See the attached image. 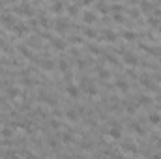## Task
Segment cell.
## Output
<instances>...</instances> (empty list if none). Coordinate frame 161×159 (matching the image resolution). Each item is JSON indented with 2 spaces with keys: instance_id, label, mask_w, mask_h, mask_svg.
I'll return each mask as SVG.
<instances>
[{
  "instance_id": "29",
  "label": "cell",
  "mask_w": 161,
  "mask_h": 159,
  "mask_svg": "<svg viewBox=\"0 0 161 159\" xmlns=\"http://www.w3.org/2000/svg\"><path fill=\"white\" fill-rule=\"evenodd\" d=\"M124 38H126V39H133L135 34H133V32H124Z\"/></svg>"
},
{
  "instance_id": "24",
  "label": "cell",
  "mask_w": 161,
  "mask_h": 159,
  "mask_svg": "<svg viewBox=\"0 0 161 159\" xmlns=\"http://www.w3.org/2000/svg\"><path fill=\"white\" fill-rule=\"evenodd\" d=\"M133 131H137L139 135H144V129H143V127L139 125V124H133Z\"/></svg>"
},
{
  "instance_id": "23",
  "label": "cell",
  "mask_w": 161,
  "mask_h": 159,
  "mask_svg": "<svg viewBox=\"0 0 161 159\" xmlns=\"http://www.w3.org/2000/svg\"><path fill=\"white\" fill-rule=\"evenodd\" d=\"M99 77L107 81V79H109V77H111V73H109V71H107V69H99Z\"/></svg>"
},
{
  "instance_id": "7",
  "label": "cell",
  "mask_w": 161,
  "mask_h": 159,
  "mask_svg": "<svg viewBox=\"0 0 161 159\" xmlns=\"http://www.w3.org/2000/svg\"><path fill=\"white\" fill-rule=\"evenodd\" d=\"M13 28H15V34H17V36H25L26 30H28V26H26L25 23H15Z\"/></svg>"
},
{
  "instance_id": "20",
  "label": "cell",
  "mask_w": 161,
  "mask_h": 159,
  "mask_svg": "<svg viewBox=\"0 0 161 159\" xmlns=\"http://www.w3.org/2000/svg\"><path fill=\"white\" fill-rule=\"evenodd\" d=\"M68 9H69V15H79V6H68Z\"/></svg>"
},
{
  "instance_id": "15",
  "label": "cell",
  "mask_w": 161,
  "mask_h": 159,
  "mask_svg": "<svg viewBox=\"0 0 161 159\" xmlns=\"http://www.w3.org/2000/svg\"><path fill=\"white\" fill-rule=\"evenodd\" d=\"M103 38L109 39V41H114V39H116V34H114V32H111V30H105V32H103Z\"/></svg>"
},
{
  "instance_id": "12",
  "label": "cell",
  "mask_w": 161,
  "mask_h": 159,
  "mask_svg": "<svg viewBox=\"0 0 161 159\" xmlns=\"http://www.w3.org/2000/svg\"><path fill=\"white\" fill-rule=\"evenodd\" d=\"M64 8H66V4H62V2H55V4L51 6V9H52L55 13H62V9H64Z\"/></svg>"
},
{
  "instance_id": "14",
  "label": "cell",
  "mask_w": 161,
  "mask_h": 159,
  "mask_svg": "<svg viewBox=\"0 0 161 159\" xmlns=\"http://www.w3.org/2000/svg\"><path fill=\"white\" fill-rule=\"evenodd\" d=\"M148 120H150V124H156L157 125V124H161V116L159 114H150Z\"/></svg>"
},
{
  "instance_id": "13",
  "label": "cell",
  "mask_w": 161,
  "mask_h": 159,
  "mask_svg": "<svg viewBox=\"0 0 161 159\" xmlns=\"http://www.w3.org/2000/svg\"><path fill=\"white\" fill-rule=\"evenodd\" d=\"M38 23L41 25V26H45V28H49L51 26V21L45 17V15H39V19H38Z\"/></svg>"
},
{
  "instance_id": "3",
  "label": "cell",
  "mask_w": 161,
  "mask_h": 159,
  "mask_svg": "<svg viewBox=\"0 0 161 159\" xmlns=\"http://www.w3.org/2000/svg\"><path fill=\"white\" fill-rule=\"evenodd\" d=\"M109 137H111V139H114V141H120V139H122L120 127H118V125H112L111 129H109Z\"/></svg>"
},
{
  "instance_id": "16",
  "label": "cell",
  "mask_w": 161,
  "mask_h": 159,
  "mask_svg": "<svg viewBox=\"0 0 161 159\" xmlns=\"http://www.w3.org/2000/svg\"><path fill=\"white\" fill-rule=\"evenodd\" d=\"M58 68H60V71H62V73H66V71L69 69V64H68L66 60H60V62H58Z\"/></svg>"
},
{
  "instance_id": "17",
  "label": "cell",
  "mask_w": 161,
  "mask_h": 159,
  "mask_svg": "<svg viewBox=\"0 0 161 159\" xmlns=\"http://www.w3.org/2000/svg\"><path fill=\"white\" fill-rule=\"evenodd\" d=\"M116 86L120 88L122 92H126L127 88H129V86H127V82H126V81H122V79H118V81H116Z\"/></svg>"
},
{
  "instance_id": "36",
  "label": "cell",
  "mask_w": 161,
  "mask_h": 159,
  "mask_svg": "<svg viewBox=\"0 0 161 159\" xmlns=\"http://www.w3.org/2000/svg\"><path fill=\"white\" fill-rule=\"evenodd\" d=\"M77 159H86V157H77Z\"/></svg>"
},
{
  "instance_id": "27",
  "label": "cell",
  "mask_w": 161,
  "mask_h": 159,
  "mask_svg": "<svg viewBox=\"0 0 161 159\" xmlns=\"http://www.w3.org/2000/svg\"><path fill=\"white\" fill-rule=\"evenodd\" d=\"M2 137L9 139V137H12V129H2Z\"/></svg>"
},
{
  "instance_id": "6",
  "label": "cell",
  "mask_w": 161,
  "mask_h": 159,
  "mask_svg": "<svg viewBox=\"0 0 161 159\" xmlns=\"http://www.w3.org/2000/svg\"><path fill=\"white\" fill-rule=\"evenodd\" d=\"M124 62L127 64V66H137V56H133L131 52H124Z\"/></svg>"
},
{
  "instance_id": "22",
  "label": "cell",
  "mask_w": 161,
  "mask_h": 159,
  "mask_svg": "<svg viewBox=\"0 0 161 159\" xmlns=\"http://www.w3.org/2000/svg\"><path fill=\"white\" fill-rule=\"evenodd\" d=\"M86 92H88L90 95H94V94H98V90H96V86H94V82H90V84H88V88H86Z\"/></svg>"
},
{
  "instance_id": "18",
  "label": "cell",
  "mask_w": 161,
  "mask_h": 159,
  "mask_svg": "<svg viewBox=\"0 0 161 159\" xmlns=\"http://www.w3.org/2000/svg\"><path fill=\"white\" fill-rule=\"evenodd\" d=\"M39 66L49 71V69H52V62H51V60H41V62H39Z\"/></svg>"
},
{
  "instance_id": "2",
  "label": "cell",
  "mask_w": 161,
  "mask_h": 159,
  "mask_svg": "<svg viewBox=\"0 0 161 159\" xmlns=\"http://www.w3.org/2000/svg\"><path fill=\"white\" fill-rule=\"evenodd\" d=\"M39 101H43V103L51 105V107H55V105H56V99H55V98H51V95L45 94V92H39Z\"/></svg>"
},
{
  "instance_id": "8",
  "label": "cell",
  "mask_w": 161,
  "mask_h": 159,
  "mask_svg": "<svg viewBox=\"0 0 161 159\" xmlns=\"http://www.w3.org/2000/svg\"><path fill=\"white\" fill-rule=\"evenodd\" d=\"M137 101H139V105H141V107H146V105H152V98H148V95H144V94H141L137 98Z\"/></svg>"
},
{
  "instance_id": "35",
  "label": "cell",
  "mask_w": 161,
  "mask_h": 159,
  "mask_svg": "<svg viewBox=\"0 0 161 159\" xmlns=\"http://www.w3.org/2000/svg\"><path fill=\"white\" fill-rule=\"evenodd\" d=\"M157 146H159V148H161V139H159V141H157Z\"/></svg>"
},
{
  "instance_id": "31",
  "label": "cell",
  "mask_w": 161,
  "mask_h": 159,
  "mask_svg": "<svg viewBox=\"0 0 161 159\" xmlns=\"http://www.w3.org/2000/svg\"><path fill=\"white\" fill-rule=\"evenodd\" d=\"M90 52H92V55H99L101 51H99L98 47H94V45H90Z\"/></svg>"
},
{
  "instance_id": "9",
  "label": "cell",
  "mask_w": 161,
  "mask_h": 159,
  "mask_svg": "<svg viewBox=\"0 0 161 159\" xmlns=\"http://www.w3.org/2000/svg\"><path fill=\"white\" fill-rule=\"evenodd\" d=\"M68 26H69V23H68L66 19H58V21H56V25H55V28H56L58 32H64Z\"/></svg>"
},
{
  "instance_id": "10",
  "label": "cell",
  "mask_w": 161,
  "mask_h": 159,
  "mask_svg": "<svg viewBox=\"0 0 161 159\" xmlns=\"http://www.w3.org/2000/svg\"><path fill=\"white\" fill-rule=\"evenodd\" d=\"M2 23H4L6 26H9V28H13V26H15V21H13L12 15H2Z\"/></svg>"
},
{
  "instance_id": "21",
  "label": "cell",
  "mask_w": 161,
  "mask_h": 159,
  "mask_svg": "<svg viewBox=\"0 0 161 159\" xmlns=\"http://www.w3.org/2000/svg\"><path fill=\"white\" fill-rule=\"evenodd\" d=\"M8 95L13 99V98H17V95H19V90H17V88H9V90H8Z\"/></svg>"
},
{
  "instance_id": "25",
  "label": "cell",
  "mask_w": 161,
  "mask_h": 159,
  "mask_svg": "<svg viewBox=\"0 0 161 159\" xmlns=\"http://www.w3.org/2000/svg\"><path fill=\"white\" fill-rule=\"evenodd\" d=\"M84 36H88V38H96V30L86 28V30H84Z\"/></svg>"
},
{
  "instance_id": "30",
  "label": "cell",
  "mask_w": 161,
  "mask_h": 159,
  "mask_svg": "<svg viewBox=\"0 0 161 159\" xmlns=\"http://www.w3.org/2000/svg\"><path fill=\"white\" fill-rule=\"evenodd\" d=\"M62 141H66V142H71V141H73V137H71L69 133H68V135H62Z\"/></svg>"
},
{
  "instance_id": "19",
  "label": "cell",
  "mask_w": 161,
  "mask_h": 159,
  "mask_svg": "<svg viewBox=\"0 0 161 159\" xmlns=\"http://www.w3.org/2000/svg\"><path fill=\"white\" fill-rule=\"evenodd\" d=\"M137 109H139V107H137L135 103H129V105H127V107H126L127 114H135V112H137Z\"/></svg>"
},
{
  "instance_id": "5",
  "label": "cell",
  "mask_w": 161,
  "mask_h": 159,
  "mask_svg": "<svg viewBox=\"0 0 161 159\" xmlns=\"http://www.w3.org/2000/svg\"><path fill=\"white\" fill-rule=\"evenodd\" d=\"M96 19H98V15H96L94 12H84L82 13V21L86 25H92V23H96Z\"/></svg>"
},
{
  "instance_id": "28",
  "label": "cell",
  "mask_w": 161,
  "mask_h": 159,
  "mask_svg": "<svg viewBox=\"0 0 161 159\" xmlns=\"http://www.w3.org/2000/svg\"><path fill=\"white\" fill-rule=\"evenodd\" d=\"M114 21H116V23H124V17L120 13H114Z\"/></svg>"
},
{
  "instance_id": "26",
  "label": "cell",
  "mask_w": 161,
  "mask_h": 159,
  "mask_svg": "<svg viewBox=\"0 0 161 159\" xmlns=\"http://www.w3.org/2000/svg\"><path fill=\"white\" fill-rule=\"evenodd\" d=\"M141 8L144 9V12H150V9L154 8V4H148V2H143V4H141Z\"/></svg>"
},
{
  "instance_id": "32",
  "label": "cell",
  "mask_w": 161,
  "mask_h": 159,
  "mask_svg": "<svg viewBox=\"0 0 161 159\" xmlns=\"http://www.w3.org/2000/svg\"><path fill=\"white\" fill-rule=\"evenodd\" d=\"M51 125H52V127H55V129H58V127H60V124H58L56 120H51Z\"/></svg>"
},
{
  "instance_id": "33",
  "label": "cell",
  "mask_w": 161,
  "mask_h": 159,
  "mask_svg": "<svg viewBox=\"0 0 161 159\" xmlns=\"http://www.w3.org/2000/svg\"><path fill=\"white\" fill-rule=\"evenodd\" d=\"M26 157H28V159H34V155H32V154H26Z\"/></svg>"
},
{
  "instance_id": "1",
  "label": "cell",
  "mask_w": 161,
  "mask_h": 159,
  "mask_svg": "<svg viewBox=\"0 0 161 159\" xmlns=\"http://www.w3.org/2000/svg\"><path fill=\"white\" fill-rule=\"evenodd\" d=\"M51 45L55 47L56 51H64V49L68 47V45H66V41L60 39V38H51Z\"/></svg>"
},
{
  "instance_id": "11",
  "label": "cell",
  "mask_w": 161,
  "mask_h": 159,
  "mask_svg": "<svg viewBox=\"0 0 161 159\" xmlns=\"http://www.w3.org/2000/svg\"><path fill=\"white\" fill-rule=\"evenodd\" d=\"M66 118L71 120V122H77V120H79V112H77V111H68V112H66Z\"/></svg>"
},
{
  "instance_id": "4",
  "label": "cell",
  "mask_w": 161,
  "mask_h": 159,
  "mask_svg": "<svg viewBox=\"0 0 161 159\" xmlns=\"http://www.w3.org/2000/svg\"><path fill=\"white\" fill-rule=\"evenodd\" d=\"M66 94L69 95V98H79V86H75V84H68L66 86Z\"/></svg>"
},
{
  "instance_id": "34",
  "label": "cell",
  "mask_w": 161,
  "mask_h": 159,
  "mask_svg": "<svg viewBox=\"0 0 161 159\" xmlns=\"http://www.w3.org/2000/svg\"><path fill=\"white\" fill-rule=\"evenodd\" d=\"M9 159H21L19 155H12V157H9Z\"/></svg>"
}]
</instances>
